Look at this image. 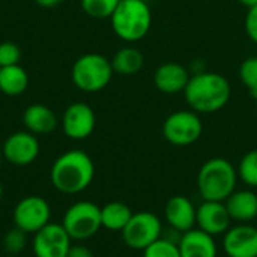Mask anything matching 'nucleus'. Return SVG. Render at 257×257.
Masks as SVG:
<instances>
[{
	"instance_id": "nucleus-4",
	"label": "nucleus",
	"mask_w": 257,
	"mask_h": 257,
	"mask_svg": "<svg viewBox=\"0 0 257 257\" xmlns=\"http://www.w3.org/2000/svg\"><path fill=\"white\" fill-rule=\"evenodd\" d=\"M110 21L117 38L125 42H137L149 33L152 12L145 0H120Z\"/></svg>"
},
{
	"instance_id": "nucleus-34",
	"label": "nucleus",
	"mask_w": 257,
	"mask_h": 257,
	"mask_svg": "<svg viewBox=\"0 0 257 257\" xmlns=\"http://www.w3.org/2000/svg\"><path fill=\"white\" fill-rule=\"evenodd\" d=\"M2 161H3V154H2V149H0V166H2Z\"/></svg>"
},
{
	"instance_id": "nucleus-10",
	"label": "nucleus",
	"mask_w": 257,
	"mask_h": 257,
	"mask_svg": "<svg viewBox=\"0 0 257 257\" xmlns=\"http://www.w3.org/2000/svg\"><path fill=\"white\" fill-rule=\"evenodd\" d=\"M71 238L59 223H48L33 235L32 250L35 257H68Z\"/></svg>"
},
{
	"instance_id": "nucleus-19",
	"label": "nucleus",
	"mask_w": 257,
	"mask_h": 257,
	"mask_svg": "<svg viewBox=\"0 0 257 257\" xmlns=\"http://www.w3.org/2000/svg\"><path fill=\"white\" fill-rule=\"evenodd\" d=\"M23 123L35 136L50 134L57 128V116L45 104H32L23 113Z\"/></svg>"
},
{
	"instance_id": "nucleus-33",
	"label": "nucleus",
	"mask_w": 257,
	"mask_h": 257,
	"mask_svg": "<svg viewBox=\"0 0 257 257\" xmlns=\"http://www.w3.org/2000/svg\"><path fill=\"white\" fill-rule=\"evenodd\" d=\"M2 197H3V185L0 182V200H2Z\"/></svg>"
},
{
	"instance_id": "nucleus-18",
	"label": "nucleus",
	"mask_w": 257,
	"mask_h": 257,
	"mask_svg": "<svg viewBox=\"0 0 257 257\" xmlns=\"http://www.w3.org/2000/svg\"><path fill=\"white\" fill-rule=\"evenodd\" d=\"M232 221L250 223L257 218V194L253 188L235 190L224 202Z\"/></svg>"
},
{
	"instance_id": "nucleus-20",
	"label": "nucleus",
	"mask_w": 257,
	"mask_h": 257,
	"mask_svg": "<svg viewBox=\"0 0 257 257\" xmlns=\"http://www.w3.org/2000/svg\"><path fill=\"white\" fill-rule=\"evenodd\" d=\"M29 86V75L20 65L0 68V92L8 96H18L26 92Z\"/></svg>"
},
{
	"instance_id": "nucleus-6",
	"label": "nucleus",
	"mask_w": 257,
	"mask_h": 257,
	"mask_svg": "<svg viewBox=\"0 0 257 257\" xmlns=\"http://www.w3.org/2000/svg\"><path fill=\"white\" fill-rule=\"evenodd\" d=\"M62 226L72 241L90 239L102 227L101 208L87 200L75 202L66 209Z\"/></svg>"
},
{
	"instance_id": "nucleus-7",
	"label": "nucleus",
	"mask_w": 257,
	"mask_h": 257,
	"mask_svg": "<svg viewBox=\"0 0 257 257\" xmlns=\"http://www.w3.org/2000/svg\"><path fill=\"white\" fill-rule=\"evenodd\" d=\"M202 119L193 110L175 111L163 123V136L173 146H190L202 137Z\"/></svg>"
},
{
	"instance_id": "nucleus-24",
	"label": "nucleus",
	"mask_w": 257,
	"mask_h": 257,
	"mask_svg": "<svg viewBox=\"0 0 257 257\" xmlns=\"http://www.w3.org/2000/svg\"><path fill=\"white\" fill-rule=\"evenodd\" d=\"M120 0H81L83 11L96 20L110 18Z\"/></svg>"
},
{
	"instance_id": "nucleus-31",
	"label": "nucleus",
	"mask_w": 257,
	"mask_h": 257,
	"mask_svg": "<svg viewBox=\"0 0 257 257\" xmlns=\"http://www.w3.org/2000/svg\"><path fill=\"white\" fill-rule=\"evenodd\" d=\"M35 2L42 8H54V6L60 5L63 0H35Z\"/></svg>"
},
{
	"instance_id": "nucleus-16",
	"label": "nucleus",
	"mask_w": 257,
	"mask_h": 257,
	"mask_svg": "<svg viewBox=\"0 0 257 257\" xmlns=\"http://www.w3.org/2000/svg\"><path fill=\"white\" fill-rule=\"evenodd\" d=\"M190 81L188 69L176 62H167L157 68L154 74V84L163 93L184 92Z\"/></svg>"
},
{
	"instance_id": "nucleus-9",
	"label": "nucleus",
	"mask_w": 257,
	"mask_h": 257,
	"mask_svg": "<svg viewBox=\"0 0 257 257\" xmlns=\"http://www.w3.org/2000/svg\"><path fill=\"white\" fill-rule=\"evenodd\" d=\"M12 220L15 227H18L27 235H35L51 220L50 203L41 196L23 197L14 208Z\"/></svg>"
},
{
	"instance_id": "nucleus-32",
	"label": "nucleus",
	"mask_w": 257,
	"mask_h": 257,
	"mask_svg": "<svg viewBox=\"0 0 257 257\" xmlns=\"http://www.w3.org/2000/svg\"><path fill=\"white\" fill-rule=\"evenodd\" d=\"M241 5H244V6H247V8H253V6H256L257 5V0H238Z\"/></svg>"
},
{
	"instance_id": "nucleus-13",
	"label": "nucleus",
	"mask_w": 257,
	"mask_h": 257,
	"mask_svg": "<svg viewBox=\"0 0 257 257\" xmlns=\"http://www.w3.org/2000/svg\"><path fill=\"white\" fill-rule=\"evenodd\" d=\"M196 227L211 236H221L232 227V218L224 202L202 200L197 206Z\"/></svg>"
},
{
	"instance_id": "nucleus-12",
	"label": "nucleus",
	"mask_w": 257,
	"mask_h": 257,
	"mask_svg": "<svg viewBox=\"0 0 257 257\" xmlns=\"http://www.w3.org/2000/svg\"><path fill=\"white\" fill-rule=\"evenodd\" d=\"M96 125L93 108L86 102H74L66 107L62 116V130L72 140H84L92 136Z\"/></svg>"
},
{
	"instance_id": "nucleus-26",
	"label": "nucleus",
	"mask_w": 257,
	"mask_h": 257,
	"mask_svg": "<svg viewBox=\"0 0 257 257\" xmlns=\"http://www.w3.org/2000/svg\"><path fill=\"white\" fill-rule=\"evenodd\" d=\"M239 78L242 84L247 87L248 93L257 98V56L245 59L239 66Z\"/></svg>"
},
{
	"instance_id": "nucleus-25",
	"label": "nucleus",
	"mask_w": 257,
	"mask_h": 257,
	"mask_svg": "<svg viewBox=\"0 0 257 257\" xmlns=\"http://www.w3.org/2000/svg\"><path fill=\"white\" fill-rule=\"evenodd\" d=\"M142 253L143 257H181L178 242L166 238L164 235L146 247Z\"/></svg>"
},
{
	"instance_id": "nucleus-11",
	"label": "nucleus",
	"mask_w": 257,
	"mask_h": 257,
	"mask_svg": "<svg viewBox=\"0 0 257 257\" xmlns=\"http://www.w3.org/2000/svg\"><path fill=\"white\" fill-rule=\"evenodd\" d=\"M2 154L3 160L14 166H30L39 155V142L36 136L29 131H17L5 140Z\"/></svg>"
},
{
	"instance_id": "nucleus-35",
	"label": "nucleus",
	"mask_w": 257,
	"mask_h": 257,
	"mask_svg": "<svg viewBox=\"0 0 257 257\" xmlns=\"http://www.w3.org/2000/svg\"><path fill=\"white\" fill-rule=\"evenodd\" d=\"M256 114H257V98H256Z\"/></svg>"
},
{
	"instance_id": "nucleus-22",
	"label": "nucleus",
	"mask_w": 257,
	"mask_h": 257,
	"mask_svg": "<svg viewBox=\"0 0 257 257\" xmlns=\"http://www.w3.org/2000/svg\"><path fill=\"white\" fill-rule=\"evenodd\" d=\"M145 65V57L140 50L133 47L120 48L111 59V66L114 74L119 75H136L142 71Z\"/></svg>"
},
{
	"instance_id": "nucleus-14",
	"label": "nucleus",
	"mask_w": 257,
	"mask_h": 257,
	"mask_svg": "<svg viewBox=\"0 0 257 257\" xmlns=\"http://www.w3.org/2000/svg\"><path fill=\"white\" fill-rule=\"evenodd\" d=\"M223 250L227 257H257V227L238 223L223 235Z\"/></svg>"
},
{
	"instance_id": "nucleus-27",
	"label": "nucleus",
	"mask_w": 257,
	"mask_h": 257,
	"mask_svg": "<svg viewBox=\"0 0 257 257\" xmlns=\"http://www.w3.org/2000/svg\"><path fill=\"white\" fill-rule=\"evenodd\" d=\"M26 245H27V233H24L18 227H14L12 230L6 232L3 238V247L8 254L17 256L24 251Z\"/></svg>"
},
{
	"instance_id": "nucleus-17",
	"label": "nucleus",
	"mask_w": 257,
	"mask_h": 257,
	"mask_svg": "<svg viewBox=\"0 0 257 257\" xmlns=\"http://www.w3.org/2000/svg\"><path fill=\"white\" fill-rule=\"evenodd\" d=\"M179 253L181 257H217L218 247L215 238L202 232L200 229H193L181 235L179 238Z\"/></svg>"
},
{
	"instance_id": "nucleus-2",
	"label": "nucleus",
	"mask_w": 257,
	"mask_h": 257,
	"mask_svg": "<svg viewBox=\"0 0 257 257\" xmlns=\"http://www.w3.org/2000/svg\"><path fill=\"white\" fill-rule=\"evenodd\" d=\"M184 95L193 111L217 113L230 101L232 86L218 72H199L190 77Z\"/></svg>"
},
{
	"instance_id": "nucleus-15",
	"label": "nucleus",
	"mask_w": 257,
	"mask_h": 257,
	"mask_svg": "<svg viewBox=\"0 0 257 257\" xmlns=\"http://www.w3.org/2000/svg\"><path fill=\"white\" fill-rule=\"evenodd\" d=\"M197 208L185 196H173L167 200L164 208V218L172 230L185 233L196 229Z\"/></svg>"
},
{
	"instance_id": "nucleus-21",
	"label": "nucleus",
	"mask_w": 257,
	"mask_h": 257,
	"mask_svg": "<svg viewBox=\"0 0 257 257\" xmlns=\"http://www.w3.org/2000/svg\"><path fill=\"white\" fill-rule=\"evenodd\" d=\"M133 211L122 202H110L101 208L102 227L111 232H122L133 217Z\"/></svg>"
},
{
	"instance_id": "nucleus-5",
	"label": "nucleus",
	"mask_w": 257,
	"mask_h": 257,
	"mask_svg": "<svg viewBox=\"0 0 257 257\" xmlns=\"http://www.w3.org/2000/svg\"><path fill=\"white\" fill-rule=\"evenodd\" d=\"M114 71L111 60L98 53H87L80 56L71 69L74 84L83 92H99L108 86Z\"/></svg>"
},
{
	"instance_id": "nucleus-28",
	"label": "nucleus",
	"mask_w": 257,
	"mask_h": 257,
	"mask_svg": "<svg viewBox=\"0 0 257 257\" xmlns=\"http://www.w3.org/2000/svg\"><path fill=\"white\" fill-rule=\"evenodd\" d=\"M20 60H21V50L17 44L11 41L0 44V68L20 65Z\"/></svg>"
},
{
	"instance_id": "nucleus-30",
	"label": "nucleus",
	"mask_w": 257,
	"mask_h": 257,
	"mask_svg": "<svg viewBox=\"0 0 257 257\" xmlns=\"http://www.w3.org/2000/svg\"><path fill=\"white\" fill-rule=\"evenodd\" d=\"M68 257H93V254L87 247L77 244V245H71Z\"/></svg>"
},
{
	"instance_id": "nucleus-23",
	"label": "nucleus",
	"mask_w": 257,
	"mask_h": 257,
	"mask_svg": "<svg viewBox=\"0 0 257 257\" xmlns=\"http://www.w3.org/2000/svg\"><path fill=\"white\" fill-rule=\"evenodd\" d=\"M238 179L248 188H257V149L247 152L238 164Z\"/></svg>"
},
{
	"instance_id": "nucleus-29",
	"label": "nucleus",
	"mask_w": 257,
	"mask_h": 257,
	"mask_svg": "<svg viewBox=\"0 0 257 257\" xmlns=\"http://www.w3.org/2000/svg\"><path fill=\"white\" fill-rule=\"evenodd\" d=\"M245 32L248 38L257 44V5L248 8V12L245 15Z\"/></svg>"
},
{
	"instance_id": "nucleus-8",
	"label": "nucleus",
	"mask_w": 257,
	"mask_h": 257,
	"mask_svg": "<svg viewBox=\"0 0 257 257\" xmlns=\"http://www.w3.org/2000/svg\"><path fill=\"white\" fill-rule=\"evenodd\" d=\"M122 239L131 250L143 251L152 242L163 236V224L158 215L149 211H140L133 214L131 220L120 232Z\"/></svg>"
},
{
	"instance_id": "nucleus-3",
	"label": "nucleus",
	"mask_w": 257,
	"mask_h": 257,
	"mask_svg": "<svg viewBox=\"0 0 257 257\" xmlns=\"http://www.w3.org/2000/svg\"><path fill=\"white\" fill-rule=\"evenodd\" d=\"M238 172L226 158L208 160L197 173V190L202 200L226 202L236 190Z\"/></svg>"
},
{
	"instance_id": "nucleus-1",
	"label": "nucleus",
	"mask_w": 257,
	"mask_h": 257,
	"mask_svg": "<svg viewBox=\"0 0 257 257\" xmlns=\"http://www.w3.org/2000/svg\"><path fill=\"white\" fill-rule=\"evenodd\" d=\"M95 178L92 158L80 149H71L56 158L51 166L50 179L53 187L63 194L83 193Z\"/></svg>"
}]
</instances>
